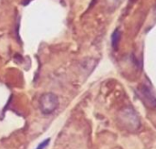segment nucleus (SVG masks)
I'll use <instances>...</instances> for the list:
<instances>
[{"label":"nucleus","instance_id":"obj_1","mask_svg":"<svg viewBox=\"0 0 156 149\" xmlns=\"http://www.w3.org/2000/svg\"><path fill=\"white\" fill-rule=\"evenodd\" d=\"M58 98L53 93H44L39 99V109L42 114L47 115L53 114L58 107Z\"/></svg>","mask_w":156,"mask_h":149},{"label":"nucleus","instance_id":"obj_2","mask_svg":"<svg viewBox=\"0 0 156 149\" xmlns=\"http://www.w3.org/2000/svg\"><path fill=\"white\" fill-rule=\"evenodd\" d=\"M138 93L142 102L147 107H150V108L156 107V97L153 94V93L147 86L142 85L138 90Z\"/></svg>","mask_w":156,"mask_h":149},{"label":"nucleus","instance_id":"obj_3","mask_svg":"<svg viewBox=\"0 0 156 149\" xmlns=\"http://www.w3.org/2000/svg\"><path fill=\"white\" fill-rule=\"evenodd\" d=\"M122 121L125 124V127L127 129H137L140 125L136 113L129 109L122 114Z\"/></svg>","mask_w":156,"mask_h":149},{"label":"nucleus","instance_id":"obj_4","mask_svg":"<svg viewBox=\"0 0 156 149\" xmlns=\"http://www.w3.org/2000/svg\"><path fill=\"white\" fill-rule=\"evenodd\" d=\"M121 38H122V33L118 28H116L112 32V46L113 49H115V50L118 49Z\"/></svg>","mask_w":156,"mask_h":149},{"label":"nucleus","instance_id":"obj_5","mask_svg":"<svg viewBox=\"0 0 156 149\" xmlns=\"http://www.w3.org/2000/svg\"><path fill=\"white\" fill-rule=\"evenodd\" d=\"M49 141H50V139L49 138H48V139H46V140H44V141H42L38 146H37V147L36 149H44L48 145V143H49Z\"/></svg>","mask_w":156,"mask_h":149}]
</instances>
